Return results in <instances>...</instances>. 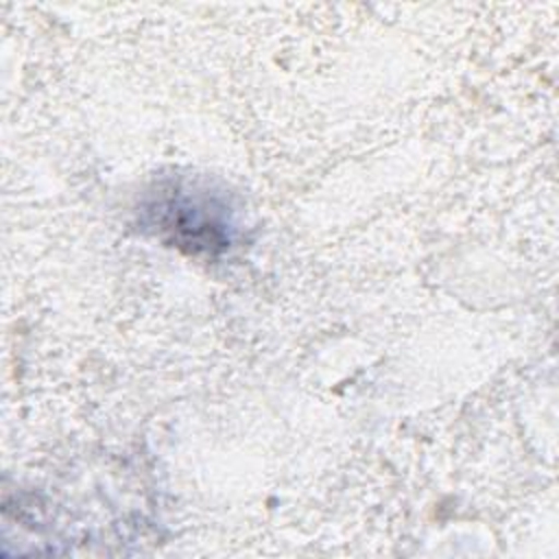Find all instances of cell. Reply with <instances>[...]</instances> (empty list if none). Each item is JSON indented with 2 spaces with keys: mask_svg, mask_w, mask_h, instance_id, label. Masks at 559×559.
<instances>
[{
  "mask_svg": "<svg viewBox=\"0 0 559 559\" xmlns=\"http://www.w3.org/2000/svg\"><path fill=\"white\" fill-rule=\"evenodd\" d=\"M144 225L190 253H216L231 245L234 221L223 197L190 183L157 188L142 210Z\"/></svg>",
  "mask_w": 559,
  "mask_h": 559,
  "instance_id": "cell-1",
  "label": "cell"
}]
</instances>
